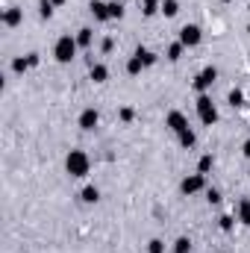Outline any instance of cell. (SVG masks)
<instances>
[{"label": "cell", "instance_id": "obj_25", "mask_svg": "<svg viewBox=\"0 0 250 253\" xmlns=\"http://www.w3.org/2000/svg\"><path fill=\"white\" fill-rule=\"evenodd\" d=\"M174 253H192V242H189L186 236H180V239L174 242Z\"/></svg>", "mask_w": 250, "mask_h": 253}, {"label": "cell", "instance_id": "obj_13", "mask_svg": "<svg viewBox=\"0 0 250 253\" xmlns=\"http://www.w3.org/2000/svg\"><path fill=\"white\" fill-rule=\"evenodd\" d=\"M183 50H186V47H183L180 41H174V44H168V50H165V56H168L171 62H180V59H183Z\"/></svg>", "mask_w": 250, "mask_h": 253}, {"label": "cell", "instance_id": "obj_35", "mask_svg": "<svg viewBox=\"0 0 250 253\" xmlns=\"http://www.w3.org/2000/svg\"><path fill=\"white\" fill-rule=\"evenodd\" d=\"M224 3H230V0H224Z\"/></svg>", "mask_w": 250, "mask_h": 253}, {"label": "cell", "instance_id": "obj_32", "mask_svg": "<svg viewBox=\"0 0 250 253\" xmlns=\"http://www.w3.org/2000/svg\"><path fill=\"white\" fill-rule=\"evenodd\" d=\"M27 59H29V68H35L41 59H38V53H27Z\"/></svg>", "mask_w": 250, "mask_h": 253}, {"label": "cell", "instance_id": "obj_26", "mask_svg": "<svg viewBox=\"0 0 250 253\" xmlns=\"http://www.w3.org/2000/svg\"><path fill=\"white\" fill-rule=\"evenodd\" d=\"M230 106H245V91L242 88H233L230 91Z\"/></svg>", "mask_w": 250, "mask_h": 253}, {"label": "cell", "instance_id": "obj_2", "mask_svg": "<svg viewBox=\"0 0 250 253\" xmlns=\"http://www.w3.org/2000/svg\"><path fill=\"white\" fill-rule=\"evenodd\" d=\"M77 35H59L56 38V44H53V56H56V62H71L74 56H77Z\"/></svg>", "mask_w": 250, "mask_h": 253}, {"label": "cell", "instance_id": "obj_15", "mask_svg": "<svg viewBox=\"0 0 250 253\" xmlns=\"http://www.w3.org/2000/svg\"><path fill=\"white\" fill-rule=\"evenodd\" d=\"M91 38H94V29H88V27H83V29L77 32V44H80V47H88Z\"/></svg>", "mask_w": 250, "mask_h": 253}, {"label": "cell", "instance_id": "obj_30", "mask_svg": "<svg viewBox=\"0 0 250 253\" xmlns=\"http://www.w3.org/2000/svg\"><path fill=\"white\" fill-rule=\"evenodd\" d=\"M206 200H209L212 206H218V203H221V192H218V189H209V192H206Z\"/></svg>", "mask_w": 250, "mask_h": 253}, {"label": "cell", "instance_id": "obj_11", "mask_svg": "<svg viewBox=\"0 0 250 253\" xmlns=\"http://www.w3.org/2000/svg\"><path fill=\"white\" fill-rule=\"evenodd\" d=\"M21 18H24V12H21L18 6H9V9L3 12V24H6V27H18Z\"/></svg>", "mask_w": 250, "mask_h": 253}, {"label": "cell", "instance_id": "obj_8", "mask_svg": "<svg viewBox=\"0 0 250 253\" xmlns=\"http://www.w3.org/2000/svg\"><path fill=\"white\" fill-rule=\"evenodd\" d=\"M97 121H100V112L97 109H83V115H80V127L83 130H94Z\"/></svg>", "mask_w": 250, "mask_h": 253}, {"label": "cell", "instance_id": "obj_16", "mask_svg": "<svg viewBox=\"0 0 250 253\" xmlns=\"http://www.w3.org/2000/svg\"><path fill=\"white\" fill-rule=\"evenodd\" d=\"M177 139H180V144H183V147H194V141H197V136H194V130H192V127H189V130H183Z\"/></svg>", "mask_w": 250, "mask_h": 253}, {"label": "cell", "instance_id": "obj_14", "mask_svg": "<svg viewBox=\"0 0 250 253\" xmlns=\"http://www.w3.org/2000/svg\"><path fill=\"white\" fill-rule=\"evenodd\" d=\"M212 168H215V156H212V153L200 156V162H197V174H209Z\"/></svg>", "mask_w": 250, "mask_h": 253}, {"label": "cell", "instance_id": "obj_23", "mask_svg": "<svg viewBox=\"0 0 250 253\" xmlns=\"http://www.w3.org/2000/svg\"><path fill=\"white\" fill-rule=\"evenodd\" d=\"M53 9H56V6H53L50 0H38V15H41L44 21H47V18H53Z\"/></svg>", "mask_w": 250, "mask_h": 253}, {"label": "cell", "instance_id": "obj_20", "mask_svg": "<svg viewBox=\"0 0 250 253\" xmlns=\"http://www.w3.org/2000/svg\"><path fill=\"white\" fill-rule=\"evenodd\" d=\"M141 71H144V65H141V59L133 53V56H130V62H127V74H133V77H136V74H141Z\"/></svg>", "mask_w": 250, "mask_h": 253}, {"label": "cell", "instance_id": "obj_34", "mask_svg": "<svg viewBox=\"0 0 250 253\" xmlns=\"http://www.w3.org/2000/svg\"><path fill=\"white\" fill-rule=\"evenodd\" d=\"M50 3H53V6H62V3H65V0H50Z\"/></svg>", "mask_w": 250, "mask_h": 253}, {"label": "cell", "instance_id": "obj_9", "mask_svg": "<svg viewBox=\"0 0 250 253\" xmlns=\"http://www.w3.org/2000/svg\"><path fill=\"white\" fill-rule=\"evenodd\" d=\"M88 12L94 15V21H109V3H103V0H91Z\"/></svg>", "mask_w": 250, "mask_h": 253}, {"label": "cell", "instance_id": "obj_22", "mask_svg": "<svg viewBox=\"0 0 250 253\" xmlns=\"http://www.w3.org/2000/svg\"><path fill=\"white\" fill-rule=\"evenodd\" d=\"M239 221H242L245 227H250V200H242V203H239Z\"/></svg>", "mask_w": 250, "mask_h": 253}, {"label": "cell", "instance_id": "obj_18", "mask_svg": "<svg viewBox=\"0 0 250 253\" xmlns=\"http://www.w3.org/2000/svg\"><path fill=\"white\" fill-rule=\"evenodd\" d=\"M159 9H162V0H141V12H144L147 18H150V15H156Z\"/></svg>", "mask_w": 250, "mask_h": 253}, {"label": "cell", "instance_id": "obj_27", "mask_svg": "<svg viewBox=\"0 0 250 253\" xmlns=\"http://www.w3.org/2000/svg\"><path fill=\"white\" fill-rule=\"evenodd\" d=\"M218 227H221L224 233H230V230L236 227V218H233V215H221V218H218Z\"/></svg>", "mask_w": 250, "mask_h": 253}, {"label": "cell", "instance_id": "obj_7", "mask_svg": "<svg viewBox=\"0 0 250 253\" xmlns=\"http://www.w3.org/2000/svg\"><path fill=\"white\" fill-rule=\"evenodd\" d=\"M165 127L171 130V133H183V130H189V118L180 112V109H174V112H168V118H165Z\"/></svg>", "mask_w": 250, "mask_h": 253}, {"label": "cell", "instance_id": "obj_28", "mask_svg": "<svg viewBox=\"0 0 250 253\" xmlns=\"http://www.w3.org/2000/svg\"><path fill=\"white\" fill-rule=\"evenodd\" d=\"M147 253H165V242L162 239H150L147 242Z\"/></svg>", "mask_w": 250, "mask_h": 253}, {"label": "cell", "instance_id": "obj_19", "mask_svg": "<svg viewBox=\"0 0 250 253\" xmlns=\"http://www.w3.org/2000/svg\"><path fill=\"white\" fill-rule=\"evenodd\" d=\"M12 71H15V74L29 71V59H27V56H15V59H12Z\"/></svg>", "mask_w": 250, "mask_h": 253}, {"label": "cell", "instance_id": "obj_17", "mask_svg": "<svg viewBox=\"0 0 250 253\" xmlns=\"http://www.w3.org/2000/svg\"><path fill=\"white\" fill-rule=\"evenodd\" d=\"M159 12H162L165 18H174V15L180 12V3H177V0H162V9H159Z\"/></svg>", "mask_w": 250, "mask_h": 253}, {"label": "cell", "instance_id": "obj_24", "mask_svg": "<svg viewBox=\"0 0 250 253\" xmlns=\"http://www.w3.org/2000/svg\"><path fill=\"white\" fill-rule=\"evenodd\" d=\"M109 18H118V21L124 18V3L121 0H112L109 3Z\"/></svg>", "mask_w": 250, "mask_h": 253}, {"label": "cell", "instance_id": "obj_6", "mask_svg": "<svg viewBox=\"0 0 250 253\" xmlns=\"http://www.w3.org/2000/svg\"><path fill=\"white\" fill-rule=\"evenodd\" d=\"M200 189H206V174H189L180 183V192L183 195H197Z\"/></svg>", "mask_w": 250, "mask_h": 253}, {"label": "cell", "instance_id": "obj_10", "mask_svg": "<svg viewBox=\"0 0 250 253\" xmlns=\"http://www.w3.org/2000/svg\"><path fill=\"white\" fill-rule=\"evenodd\" d=\"M88 77H91L94 83H106V80H109V68H106L103 62H91V68H88Z\"/></svg>", "mask_w": 250, "mask_h": 253}, {"label": "cell", "instance_id": "obj_29", "mask_svg": "<svg viewBox=\"0 0 250 253\" xmlns=\"http://www.w3.org/2000/svg\"><path fill=\"white\" fill-rule=\"evenodd\" d=\"M118 118H121V121L127 124V121H133V118H136V109H133V106H121V112H118Z\"/></svg>", "mask_w": 250, "mask_h": 253}, {"label": "cell", "instance_id": "obj_12", "mask_svg": "<svg viewBox=\"0 0 250 253\" xmlns=\"http://www.w3.org/2000/svg\"><path fill=\"white\" fill-rule=\"evenodd\" d=\"M136 56L141 59V65H144V68H153V65H156V53H153V50H147V47H136Z\"/></svg>", "mask_w": 250, "mask_h": 253}, {"label": "cell", "instance_id": "obj_31", "mask_svg": "<svg viewBox=\"0 0 250 253\" xmlns=\"http://www.w3.org/2000/svg\"><path fill=\"white\" fill-rule=\"evenodd\" d=\"M112 47H115V41H112V38H109V35H106V38H103V41H100V50H103V53H109V50H112Z\"/></svg>", "mask_w": 250, "mask_h": 253}, {"label": "cell", "instance_id": "obj_33", "mask_svg": "<svg viewBox=\"0 0 250 253\" xmlns=\"http://www.w3.org/2000/svg\"><path fill=\"white\" fill-rule=\"evenodd\" d=\"M245 156H248V159H250V139H248V141H245Z\"/></svg>", "mask_w": 250, "mask_h": 253}, {"label": "cell", "instance_id": "obj_3", "mask_svg": "<svg viewBox=\"0 0 250 253\" xmlns=\"http://www.w3.org/2000/svg\"><path fill=\"white\" fill-rule=\"evenodd\" d=\"M197 115H200V121H203L206 127H212V124L218 121V109H215V103H212L209 94H200V97H197Z\"/></svg>", "mask_w": 250, "mask_h": 253}, {"label": "cell", "instance_id": "obj_21", "mask_svg": "<svg viewBox=\"0 0 250 253\" xmlns=\"http://www.w3.org/2000/svg\"><path fill=\"white\" fill-rule=\"evenodd\" d=\"M80 197H83V200H85V203H97V200H100V192H97V189H94V186H85V189H83V195H80Z\"/></svg>", "mask_w": 250, "mask_h": 253}, {"label": "cell", "instance_id": "obj_4", "mask_svg": "<svg viewBox=\"0 0 250 253\" xmlns=\"http://www.w3.org/2000/svg\"><path fill=\"white\" fill-rule=\"evenodd\" d=\"M215 80H218V68H212V65H209V68H203V71L194 77V83H192V85H194V91L206 94V91L215 85Z\"/></svg>", "mask_w": 250, "mask_h": 253}, {"label": "cell", "instance_id": "obj_5", "mask_svg": "<svg viewBox=\"0 0 250 253\" xmlns=\"http://www.w3.org/2000/svg\"><path fill=\"white\" fill-rule=\"evenodd\" d=\"M203 41V29L197 27V24H186L183 29H180V44L183 47H197Z\"/></svg>", "mask_w": 250, "mask_h": 253}, {"label": "cell", "instance_id": "obj_1", "mask_svg": "<svg viewBox=\"0 0 250 253\" xmlns=\"http://www.w3.org/2000/svg\"><path fill=\"white\" fill-rule=\"evenodd\" d=\"M88 168H91V159H88L85 150H71V153L65 156V171H68L71 177H85Z\"/></svg>", "mask_w": 250, "mask_h": 253}]
</instances>
